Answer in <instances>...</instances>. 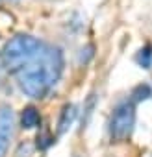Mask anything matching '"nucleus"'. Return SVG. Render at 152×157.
I'll return each instance as SVG.
<instances>
[{
    "instance_id": "f03ea898",
    "label": "nucleus",
    "mask_w": 152,
    "mask_h": 157,
    "mask_svg": "<svg viewBox=\"0 0 152 157\" xmlns=\"http://www.w3.org/2000/svg\"><path fill=\"white\" fill-rule=\"evenodd\" d=\"M41 41L34 35H26V33H21V35H15L11 37L6 44H4V50H2V61L6 65V70H11V72H19L26 63H30L35 54L41 50Z\"/></svg>"
},
{
    "instance_id": "39448f33",
    "label": "nucleus",
    "mask_w": 152,
    "mask_h": 157,
    "mask_svg": "<svg viewBox=\"0 0 152 157\" xmlns=\"http://www.w3.org/2000/svg\"><path fill=\"white\" fill-rule=\"evenodd\" d=\"M74 118H76V107L72 105V104H69V105H65L63 107V111H61V118H59V128H58V131H59V135L61 133H65L70 126H72V122H74Z\"/></svg>"
},
{
    "instance_id": "1a4fd4ad",
    "label": "nucleus",
    "mask_w": 152,
    "mask_h": 157,
    "mask_svg": "<svg viewBox=\"0 0 152 157\" xmlns=\"http://www.w3.org/2000/svg\"><path fill=\"white\" fill-rule=\"evenodd\" d=\"M4 72H6V65L2 61V56H0V83H2V78H4Z\"/></svg>"
},
{
    "instance_id": "f257e3e1",
    "label": "nucleus",
    "mask_w": 152,
    "mask_h": 157,
    "mask_svg": "<svg viewBox=\"0 0 152 157\" xmlns=\"http://www.w3.org/2000/svg\"><path fill=\"white\" fill-rule=\"evenodd\" d=\"M63 70V54L58 46H41L35 57L19 72V87L32 98H43L59 80Z\"/></svg>"
},
{
    "instance_id": "20e7f679",
    "label": "nucleus",
    "mask_w": 152,
    "mask_h": 157,
    "mask_svg": "<svg viewBox=\"0 0 152 157\" xmlns=\"http://www.w3.org/2000/svg\"><path fill=\"white\" fill-rule=\"evenodd\" d=\"M13 124H15V115L10 105L0 107V157H6L11 135H13Z\"/></svg>"
},
{
    "instance_id": "0eeeda50",
    "label": "nucleus",
    "mask_w": 152,
    "mask_h": 157,
    "mask_svg": "<svg viewBox=\"0 0 152 157\" xmlns=\"http://www.w3.org/2000/svg\"><path fill=\"white\" fill-rule=\"evenodd\" d=\"M150 94H152V91H150V87H148V85H139V87L134 91L135 100H145V98H148Z\"/></svg>"
},
{
    "instance_id": "423d86ee",
    "label": "nucleus",
    "mask_w": 152,
    "mask_h": 157,
    "mask_svg": "<svg viewBox=\"0 0 152 157\" xmlns=\"http://www.w3.org/2000/svg\"><path fill=\"white\" fill-rule=\"evenodd\" d=\"M21 122H22V128H35L39 124V113L35 107H26L22 111V117H21Z\"/></svg>"
},
{
    "instance_id": "6e6552de",
    "label": "nucleus",
    "mask_w": 152,
    "mask_h": 157,
    "mask_svg": "<svg viewBox=\"0 0 152 157\" xmlns=\"http://www.w3.org/2000/svg\"><path fill=\"white\" fill-rule=\"evenodd\" d=\"M150 59H152V52H150V48L141 50V57H139V61H141V65H143L145 68L150 67Z\"/></svg>"
},
{
    "instance_id": "7ed1b4c3",
    "label": "nucleus",
    "mask_w": 152,
    "mask_h": 157,
    "mask_svg": "<svg viewBox=\"0 0 152 157\" xmlns=\"http://www.w3.org/2000/svg\"><path fill=\"white\" fill-rule=\"evenodd\" d=\"M134 122H135V109H134V104H132V102H122V104H119V105L115 107V111H113V115H111V122H110L111 137L117 139V140L126 139V137L132 133Z\"/></svg>"
},
{
    "instance_id": "9d476101",
    "label": "nucleus",
    "mask_w": 152,
    "mask_h": 157,
    "mask_svg": "<svg viewBox=\"0 0 152 157\" xmlns=\"http://www.w3.org/2000/svg\"><path fill=\"white\" fill-rule=\"evenodd\" d=\"M8 2H15V0H8Z\"/></svg>"
}]
</instances>
